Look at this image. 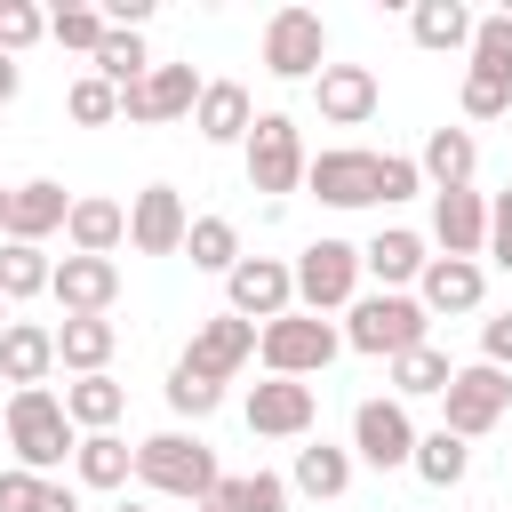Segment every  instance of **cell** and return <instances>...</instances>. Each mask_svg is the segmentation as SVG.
<instances>
[{"label":"cell","mask_w":512,"mask_h":512,"mask_svg":"<svg viewBox=\"0 0 512 512\" xmlns=\"http://www.w3.org/2000/svg\"><path fill=\"white\" fill-rule=\"evenodd\" d=\"M344 344H352V352H368V360H400V352L432 344V312H424L408 288L352 296V304H344Z\"/></svg>","instance_id":"obj_1"},{"label":"cell","mask_w":512,"mask_h":512,"mask_svg":"<svg viewBox=\"0 0 512 512\" xmlns=\"http://www.w3.org/2000/svg\"><path fill=\"white\" fill-rule=\"evenodd\" d=\"M136 480H144L152 496L208 504V488H216L224 472H216V448H208L200 432H152V440H136Z\"/></svg>","instance_id":"obj_2"},{"label":"cell","mask_w":512,"mask_h":512,"mask_svg":"<svg viewBox=\"0 0 512 512\" xmlns=\"http://www.w3.org/2000/svg\"><path fill=\"white\" fill-rule=\"evenodd\" d=\"M8 448H16V464H24V472H40V480L80 448V432H72V416H64V400H56L48 384L8 392Z\"/></svg>","instance_id":"obj_3"},{"label":"cell","mask_w":512,"mask_h":512,"mask_svg":"<svg viewBox=\"0 0 512 512\" xmlns=\"http://www.w3.org/2000/svg\"><path fill=\"white\" fill-rule=\"evenodd\" d=\"M344 352V328L336 320H320V312H280V320H264L256 328V360H264V376H320L328 360Z\"/></svg>","instance_id":"obj_4"},{"label":"cell","mask_w":512,"mask_h":512,"mask_svg":"<svg viewBox=\"0 0 512 512\" xmlns=\"http://www.w3.org/2000/svg\"><path fill=\"white\" fill-rule=\"evenodd\" d=\"M288 280H296V312H344L352 296H360V248L352 240H304L296 248V264H288Z\"/></svg>","instance_id":"obj_5"},{"label":"cell","mask_w":512,"mask_h":512,"mask_svg":"<svg viewBox=\"0 0 512 512\" xmlns=\"http://www.w3.org/2000/svg\"><path fill=\"white\" fill-rule=\"evenodd\" d=\"M240 160H248V184L280 200V192H296V184H304V160H312V152H304V128H296L288 112H256V128H248Z\"/></svg>","instance_id":"obj_6"},{"label":"cell","mask_w":512,"mask_h":512,"mask_svg":"<svg viewBox=\"0 0 512 512\" xmlns=\"http://www.w3.org/2000/svg\"><path fill=\"white\" fill-rule=\"evenodd\" d=\"M440 432H456V440H480V432H496L504 424V408H512V376L504 368H488V360H472V368H456L448 376V392H440Z\"/></svg>","instance_id":"obj_7"},{"label":"cell","mask_w":512,"mask_h":512,"mask_svg":"<svg viewBox=\"0 0 512 512\" xmlns=\"http://www.w3.org/2000/svg\"><path fill=\"white\" fill-rule=\"evenodd\" d=\"M320 64H328L320 8H272V24H264V72L272 80H320Z\"/></svg>","instance_id":"obj_8"},{"label":"cell","mask_w":512,"mask_h":512,"mask_svg":"<svg viewBox=\"0 0 512 512\" xmlns=\"http://www.w3.org/2000/svg\"><path fill=\"white\" fill-rule=\"evenodd\" d=\"M248 360H256V320L216 312V320H200V328H192V344H184V360H176V368H192L200 384H232Z\"/></svg>","instance_id":"obj_9"},{"label":"cell","mask_w":512,"mask_h":512,"mask_svg":"<svg viewBox=\"0 0 512 512\" xmlns=\"http://www.w3.org/2000/svg\"><path fill=\"white\" fill-rule=\"evenodd\" d=\"M248 432L256 440H312V416H320V392L312 384H296V376H264V384H248Z\"/></svg>","instance_id":"obj_10"},{"label":"cell","mask_w":512,"mask_h":512,"mask_svg":"<svg viewBox=\"0 0 512 512\" xmlns=\"http://www.w3.org/2000/svg\"><path fill=\"white\" fill-rule=\"evenodd\" d=\"M304 192L328 200V208H376V152L360 144H328L304 160Z\"/></svg>","instance_id":"obj_11"},{"label":"cell","mask_w":512,"mask_h":512,"mask_svg":"<svg viewBox=\"0 0 512 512\" xmlns=\"http://www.w3.org/2000/svg\"><path fill=\"white\" fill-rule=\"evenodd\" d=\"M416 456V424L400 400H360L352 408V464H376V472H400Z\"/></svg>","instance_id":"obj_12"},{"label":"cell","mask_w":512,"mask_h":512,"mask_svg":"<svg viewBox=\"0 0 512 512\" xmlns=\"http://www.w3.org/2000/svg\"><path fill=\"white\" fill-rule=\"evenodd\" d=\"M184 232H192V216H184L176 184H144L128 200V248L136 256H184Z\"/></svg>","instance_id":"obj_13"},{"label":"cell","mask_w":512,"mask_h":512,"mask_svg":"<svg viewBox=\"0 0 512 512\" xmlns=\"http://www.w3.org/2000/svg\"><path fill=\"white\" fill-rule=\"evenodd\" d=\"M48 296H56L64 320H104L112 296H120V264H112V256H64V264L48 272Z\"/></svg>","instance_id":"obj_14"},{"label":"cell","mask_w":512,"mask_h":512,"mask_svg":"<svg viewBox=\"0 0 512 512\" xmlns=\"http://www.w3.org/2000/svg\"><path fill=\"white\" fill-rule=\"evenodd\" d=\"M224 312H240V320H280V312H296V280H288V264L280 256H240L232 272H224Z\"/></svg>","instance_id":"obj_15"},{"label":"cell","mask_w":512,"mask_h":512,"mask_svg":"<svg viewBox=\"0 0 512 512\" xmlns=\"http://www.w3.org/2000/svg\"><path fill=\"white\" fill-rule=\"evenodd\" d=\"M192 104H200V72H192V64H152L136 88H120V112L144 120V128H160V120H192Z\"/></svg>","instance_id":"obj_16"},{"label":"cell","mask_w":512,"mask_h":512,"mask_svg":"<svg viewBox=\"0 0 512 512\" xmlns=\"http://www.w3.org/2000/svg\"><path fill=\"white\" fill-rule=\"evenodd\" d=\"M64 216H72L64 184H56V176H24V184H8V216H0V240H24V248H40L48 232H64Z\"/></svg>","instance_id":"obj_17"},{"label":"cell","mask_w":512,"mask_h":512,"mask_svg":"<svg viewBox=\"0 0 512 512\" xmlns=\"http://www.w3.org/2000/svg\"><path fill=\"white\" fill-rule=\"evenodd\" d=\"M312 104H320L328 128H360V120H376V72L368 64H320Z\"/></svg>","instance_id":"obj_18"},{"label":"cell","mask_w":512,"mask_h":512,"mask_svg":"<svg viewBox=\"0 0 512 512\" xmlns=\"http://www.w3.org/2000/svg\"><path fill=\"white\" fill-rule=\"evenodd\" d=\"M432 240H440V256H472L480 264V248H488V200L464 184V192H432Z\"/></svg>","instance_id":"obj_19"},{"label":"cell","mask_w":512,"mask_h":512,"mask_svg":"<svg viewBox=\"0 0 512 512\" xmlns=\"http://www.w3.org/2000/svg\"><path fill=\"white\" fill-rule=\"evenodd\" d=\"M480 296H488V272L472 256H432L416 272V304L424 312H480Z\"/></svg>","instance_id":"obj_20"},{"label":"cell","mask_w":512,"mask_h":512,"mask_svg":"<svg viewBox=\"0 0 512 512\" xmlns=\"http://www.w3.org/2000/svg\"><path fill=\"white\" fill-rule=\"evenodd\" d=\"M192 128H200V144H248V128H256V104H248V88H240V80H200Z\"/></svg>","instance_id":"obj_21"},{"label":"cell","mask_w":512,"mask_h":512,"mask_svg":"<svg viewBox=\"0 0 512 512\" xmlns=\"http://www.w3.org/2000/svg\"><path fill=\"white\" fill-rule=\"evenodd\" d=\"M48 368H56V328L8 320V328H0V384L32 392V384H48Z\"/></svg>","instance_id":"obj_22"},{"label":"cell","mask_w":512,"mask_h":512,"mask_svg":"<svg viewBox=\"0 0 512 512\" xmlns=\"http://www.w3.org/2000/svg\"><path fill=\"white\" fill-rule=\"evenodd\" d=\"M120 240H128V208L104 200V192H80L72 216H64V248H72V256H112Z\"/></svg>","instance_id":"obj_23"},{"label":"cell","mask_w":512,"mask_h":512,"mask_svg":"<svg viewBox=\"0 0 512 512\" xmlns=\"http://www.w3.org/2000/svg\"><path fill=\"white\" fill-rule=\"evenodd\" d=\"M472 168H480L472 128H432V136H424V152H416V176H424L432 192H464V184H472Z\"/></svg>","instance_id":"obj_24"},{"label":"cell","mask_w":512,"mask_h":512,"mask_svg":"<svg viewBox=\"0 0 512 512\" xmlns=\"http://www.w3.org/2000/svg\"><path fill=\"white\" fill-rule=\"evenodd\" d=\"M56 400H64V416H72V432H120V416H128V392L112 384V368H104V376H72Z\"/></svg>","instance_id":"obj_25"},{"label":"cell","mask_w":512,"mask_h":512,"mask_svg":"<svg viewBox=\"0 0 512 512\" xmlns=\"http://www.w3.org/2000/svg\"><path fill=\"white\" fill-rule=\"evenodd\" d=\"M424 264H432L424 232H400V224H392V232H376V240L360 248V272H376V288H408Z\"/></svg>","instance_id":"obj_26"},{"label":"cell","mask_w":512,"mask_h":512,"mask_svg":"<svg viewBox=\"0 0 512 512\" xmlns=\"http://www.w3.org/2000/svg\"><path fill=\"white\" fill-rule=\"evenodd\" d=\"M352 488V448H328V440H304L296 448V472H288V496H344Z\"/></svg>","instance_id":"obj_27"},{"label":"cell","mask_w":512,"mask_h":512,"mask_svg":"<svg viewBox=\"0 0 512 512\" xmlns=\"http://www.w3.org/2000/svg\"><path fill=\"white\" fill-rule=\"evenodd\" d=\"M408 32H416V48H432V56L472 48V8H464V0H416V8H408Z\"/></svg>","instance_id":"obj_28"},{"label":"cell","mask_w":512,"mask_h":512,"mask_svg":"<svg viewBox=\"0 0 512 512\" xmlns=\"http://www.w3.org/2000/svg\"><path fill=\"white\" fill-rule=\"evenodd\" d=\"M72 472H80V488H120V480L136 472V448H128L120 432H80Z\"/></svg>","instance_id":"obj_29"},{"label":"cell","mask_w":512,"mask_h":512,"mask_svg":"<svg viewBox=\"0 0 512 512\" xmlns=\"http://www.w3.org/2000/svg\"><path fill=\"white\" fill-rule=\"evenodd\" d=\"M112 344H120L112 320H64V328H56V360H64L72 376H104V368H112Z\"/></svg>","instance_id":"obj_30"},{"label":"cell","mask_w":512,"mask_h":512,"mask_svg":"<svg viewBox=\"0 0 512 512\" xmlns=\"http://www.w3.org/2000/svg\"><path fill=\"white\" fill-rule=\"evenodd\" d=\"M208 504L216 512H288V480L280 472H224L208 488Z\"/></svg>","instance_id":"obj_31"},{"label":"cell","mask_w":512,"mask_h":512,"mask_svg":"<svg viewBox=\"0 0 512 512\" xmlns=\"http://www.w3.org/2000/svg\"><path fill=\"white\" fill-rule=\"evenodd\" d=\"M448 376H456L448 352H440V344H416V352L392 360V400H400V408H408V400H432V392H448Z\"/></svg>","instance_id":"obj_32"},{"label":"cell","mask_w":512,"mask_h":512,"mask_svg":"<svg viewBox=\"0 0 512 512\" xmlns=\"http://www.w3.org/2000/svg\"><path fill=\"white\" fill-rule=\"evenodd\" d=\"M184 256H192V272H232L240 264V224L232 216H192Z\"/></svg>","instance_id":"obj_33"},{"label":"cell","mask_w":512,"mask_h":512,"mask_svg":"<svg viewBox=\"0 0 512 512\" xmlns=\"http://www.w3.org/2000/svg\"><path fill=\"white\" fill-rule=\"evenodd\" d=\"M408 464H416L424 488H456V480L472 472V448H464L456 432H416V456H408Z\"/></svg>","instance_id":"obj_34"},{"label":"cell","mask_w":512,"mask_h":512,"mask_svg":"<svg viewBox=\"0 0 512 512\" xmlns=\"http://www.w3.org/2000/svg\"><path fill=\"white\" fill-rule=\"evenodd\" d=\"M88 64H96V80H104V88H136V80L152 72V56H144V32H104Z\"/></svg>","instance_id":"obj_35"},{"label":"cell","mask_w":512,"mask_h":512,"mask_svg":"<svg viewBox=\"0 0 512 512\" xmlns=\"http://www.w3.org/2000/svg\"><path fill=\"white\" fill-rule=\"evenodd\" d=\"M48 256L40 248H24V240H0V296L8 304H24V296H48Z\"/></svg>","instance_id":"obj_36"},{"label":"cell","mask_w":512,"mask_h":512,"mask_svg":"<svg viewBox=\"0 0 512 512\" xmlns=\"http://www.w3.org/2000/svg\"><path fill=\"white\" fill-rule=\"evenodd\" d=\"M112 24H104V8H88V0H64V8H48V40L56 48H72V56H96V40H104Z\"/></svg>","instance_id":"obj_37"},{"label":"cell","mask_w":512,"mask_h":512,"mask_svg":"<svg viewBox=\"0 0 512 512\" xmlns=\"http://www.w3.org/2000/svg\"><path fill=\"white\" fill-rule=\"evenodd\" d=\"M472 72H496V80H512V16H504V8L472 24Z\"/></svg>","instance_id":"obj_38"},{"label":"cell","mask_w":512,"mask_h":512,"mask_svg":"<svg viewBox=\"0 0 512 512\" xmlns=\"http://www.w3.org/2000/svg\"><path fill=\"white\" fill-rule=\"evenodd\" d=\"M64 112H72L80 128H104V120H120V88H104L96 72H80V80H72V96H64Z\"/></svg>","instance_id":"obj_39"},{"label":"cell","mask_w":512,"mask_h":512,"mask_svg":"<svg viewBox=\"0 0 512 512\" xmlns=\"http://www.w3.org/2000/svg\"><path fill=\"white\" fill-rule=\"evenodd\" d=\"M32 40H48V8H32V0H0V56H24Z\"/></svg>","instance_id":"obj_40"},{"label":"cell","mask_w":512,"mask_h":512,"mask_svg":"<svg viewBox=\"0 0 512 512\" xmlns=\"http://www.w3.org/2000/svg\"><path fill=\"white\" fill-rule=\"evenodd\" d=\"M504 112H512V80L464 64V120H504Z\"/></svg>","instance_id":"obj_41"},{"label":"cell","mask_w":512,"mask_h":512,"mask_svg":"<svg viewBox=\"0 0 512 512\" xmlns=\"http://www.w3.org/2000/svg\"><path fill=\"white\" fill-rule=\"evenodd\" d=\"M168 408L200 424V416H216V408H224V384H200L192 368H168Z\"/></svg>","instance_id":"obj_42"},{"label":"cell","mask_w":512,"mask_h":512,"mask_svg":"<svg viewBox=\"0 0 512 512\" xmlns=\"http://www.w3.org/2000/svg\"><path fill=\"white\" fill-rule=\"evenodd\" d=\"M416 192H424L416 160H408V152H376V200L392 208V200H416Z\"/></svg>","instance_id":"obj_43"},{"label":"cell","mask_w":512,"mask_h":512,"mask_svg":"<svg viewBox=\"0 0 512 512\" xmlns=\"http://www.w3.org/2000/svg\"><path fill=\"white\" fill-rule=\"evenodd\" d=\"M480 256L512 272V192H496V200H488V248H480Z\"/></svg>","instance_id":"obj_44"},{"label":"cell","mask_w":512,"mask_h":512,"mask_svg":"<svg viewBox=\"0 0 512 512\" xmlns=\"http://www.w3.org/2000/svg\"><path fill=\"white\" fill-rule=\"evenodd\" d=\"M480 360L488 368H512V312H488L480 320Z\"/></svg>","instance_id":"obj_45"},{"label":"cell","mask_w":512,"mask_h":512,"mask_svg":"<svg viewBox=\"0 0 512 512\" xmlns=\"http://www.w3.org/2000/svg\"><path fill=\"white\" fill-rule=\"evenodd\" d=\"M32 496H40V472L8 464V472H0V512H32Z\"/></svg>","instance_id":"obj_46"},{"label":"cell","mask_w":512,"mask_h":512,"mask_svg":"<svg viewBox=\"0 0 512 512\" xmlns=\"http://www.w3.org/2000/svg\"><path fill=\"white\" fill-rule=\"evenodd\" d=\"M32 512H80V496H72L64 480H40V496H32Z\"/></svg>","instance_id":"obj_47"},{"label":"cell","mask_w":512,"mask_h":512,"mask_svg":"<svg viewBox=\"0 0 512 512\" xmlns=\"http://www.w3.org/2000/svg\"><path fill=\"white\" fill-rule=\"evenodd\" d=\"M16 88H24V72H16V56H0V104H16Z\"/></svg>","instance_id":"obj_48"},{"label":"cell","mask_w":512,"mask_h":512,"mask_svg":"<svg viewBox=\"0 0 512 512\" xmlns=\"http://www.w3.org/2000/svg\"><path fill=\"white\" fill-rule=\"evenodd\" d=\"M8 312H16V304H8V296H0V328H8Z\"/></svg>","instance_id":"obj_49"},{"label":"cell","mask_w":512,"mask_h":512,"mask_svg":"<svg viewBox=\"0 0 512 512\" xmlns=\"http://www.w3.org/2000/svg\"><path fill=\"white\" fill-rule=\"evenodd\" d=\"M0 216H8V184H0Z\"/></svg>","instance_id":"obj_50"},{"label":"cell","mask_w":512,"mask_h":512,"mask_svg":"<svg viewBox=\"0 0 512 512\" xmlns=\"http://www.w3.org/2000/svg\"><path fill=\"white\" fill-rule=\"evenodd\" d=\"M184 512H216V504H184Z\"/></svg>","instance_id":"obj_51"},{"label":"cell","mask_w":512,"mask_h":512,"mask_svg":"<svg viewBox=\"0 0 512 512\" xmlns=\"http://www.w3.org/2000/svg\"><path fill=\"white\" fill-rule=\"evenodd\" d=\"M120 512H144V504H120Z\"/></svg>","instance_id":"obj_52"}]
</instances>
